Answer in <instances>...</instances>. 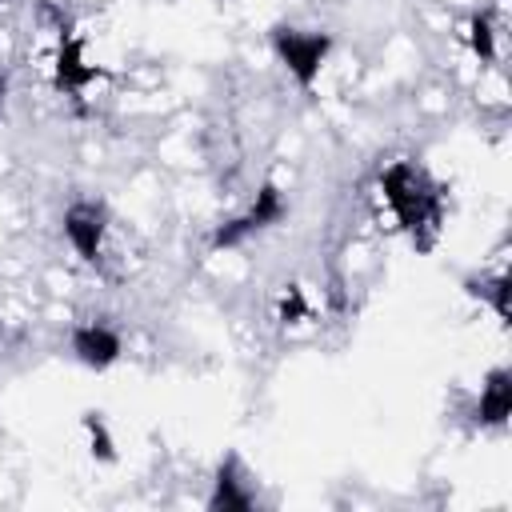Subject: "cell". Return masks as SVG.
Segmentation results:
<instances>
[{
    "label": "cell",
    "instance_id": "cell-10",
    "mask_svg": "<svg viewBox=\"0 0 512 512\" xmlns=\"http://www.w3.org/2000/svg\"><path fill=\"white\" fill-rule=\"evenodd\" d=\"M464 40H468V52L480 60V64H496L500 56V24L488 8H476L464 24Z\"/></svg>",
    "mask_w": 512,
    "mask_h": 512
},
{
    "label": "cell",
    "instance_id": "cell-12",
    "mask_svg": "<svg viewBox=\"0 0 512 512\" xmlns=\"http://www.w3.org/2000/svg\"><path fill=\"white\" fill-rule=\"evenodd\" d=\"M8 92H12V76L0 72V116H4V104H8Z\"/></svg>",
    "mask_w": 512,
    "mask_h": 512
},
{
    "label": "cell",
    "instance_id": "cell-6",
    "mask_svg": "<svg viewBox=\"0 0 512 512\" xmlns=\"http://www.w3.org/2000/svg\"><path fill=\"white\" fill-rule=\"evenodd\" d=\"M68 352L88 372H108L124 356V336H120L116 324H108L100 316H88V320H76L68 328Z\"/></svg>",
    "mask_w": 512,
    "mask_h": 512
},
{
    "label": "cell",
    "instance_id": "cell-1",
    "mask_svg": "<svg viewBox=\"0 0 512 512\" xmlns=\"http://www.w3.org/2000/svg\"><path fill=\"white\" fill-rule=\"evenodd\" d=\"M380 200L388 204L396 228L420 248H436L440 232H444V184L420 164V160H388L376 176Z\"/></svg>",
    "mask_w": 512,
    "mask_h": 512
},
{
    "label": "cell",
    "instance_id": "cell-4",
    "mask_svg": "<svg viewBox=\"0 0 512 512\" xmlns=\"http://www.w3.org/2000/svg\"><path fill=\"white\" fill-rule=\"evenodd\" d=\"M108 232H112V212L100 196H76L64 212H60V236L72 248V256L88 268L104 264L108 252Z\"/></svg>",
    "mask_w": 512,
    "mask_h": 512
},
{
    "label": "cell",
    "instance_id": "cell-5",
    "mask_svg": "<svg viewBox=\"0 0 512 512\" xmlns=\"http://www.w3.org/2000/svg\"><path fill=\"white\" fill-rule=\"evenodd\" d=\"M208 512H256L260 508V484L256 472L244 464L240 452H224L212 472V488L204 496Z\"/></svg>",
    "mask_w": 512,
    "mask_h": 512
},
{
    "label": "cell",
    "instance_id": "cell-11",
    "mask_svg": "<svg viewBox=\"0 0 512 512\" xmlns=\"http://www.w3.org/2000/svg\"><path fill=\"white\" fill-rule=\"evenodd\" d=\"M80 428H84L88 452H92L100 464H116V436H112L108 420H104L100 412H84V416H80Z\"/></svg>",
    "mask_w": 512,
    "mask_h": 512
},
{
    "label": "cell",
    "instance_id": "cell-3",
    "mask_svg": "<svg viewBox=\"0 0 512 512\" xmlns=\"http://www.w3.org/2000/svg\"><path fill=\"white\" fill-rule=\"evenodd\" d=\"M284 220H288V196H284L276 184H260L256 196H252L240 212H232V216H224L220 224H212V232H208V252H232V248H240V244H248V240H256V236L272 232V228L284 224Z\"/></svg>",
    "mask_w": 512,
    "mask_h": 512
},
{
    "label": "cell",
    "instance_id": "cell-2",
    "mask_svg": "<svg viewBox=\"0 0 512 512\" xmlns=\"http://www.w3.org/2000/svg\"><path fill=\"white\" fill-rule=\"evenodd\" d=\"M332 32L324 28H300V24H272L268 28V52L272 60L292 76L300 92H312L324 64L332 60Z\"/></svg>",
    "mask_w": 512,
    "mask_h": 512
},
{
    "label": "cell",
    "instance_id": "cell-9",
    "mask_svg": "<svg viewBox=\"0 0 512 512\" xmlns=\"http://www.w3.org/2000/svg\"><path fill=\"white\" fill-rule=\"evenodd\" d=\"M460 288H464V296L480 300L500 324H508V316H512V280H508L504 268H492V272H468V276L460 280Z\"/></svg>",
    "mask_w": 512,
    "mask_h": 512
},
{
    "label": "cell",
    "instance_id": "cell-7",
    "mask_svg": "<svg viewBox=\"0 0 512 512\" xmlns=\"http://www.w3.org/2000/svg\"><path fill=\"white\" fill-rule=\"evenodd\" d=\"M468 416H472V428H484V432H504L508 428V420H512V368L508 364H496V368L484 372Z\"/></svg>",
    "mask_w": 512,
    "mask_h": 512
},
{
    "label": "cell",
    "instance_id": "cell-8",
    "mask_svg": "<svg viewBox=\"0 0 512 512\" xmlns=\"http://www.w3.org/2000/svg\"><path fill=\"white\" fill-rule=\"evenodd\" d=\"M56 32H60V36H56V60H52L56 88H60V92H68V96H80L88 84H96V80H100V68H96V64H88L84 44H80V36H72L68 20H60V28H56Z\"/></svg>",
    "mask_w": 512,
    "mask_h": 512
}]
</instances>
